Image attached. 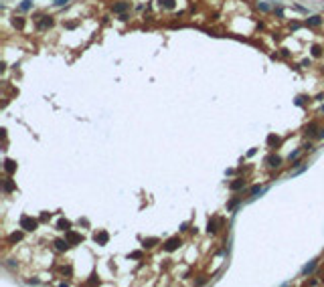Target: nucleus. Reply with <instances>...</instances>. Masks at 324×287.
Wrapping results in <instances>:
<instances>
[{
  "mask_svg": "<svg viewBox=\"0 0 324 287\" xmlns=\"http://www.w3.org/2000/svg\"><path fill=\"white\" fill-rule=\"evenodd\" d=\"M4 170H6V172H8V174H12V172H14V170H16V164H14V162H12V160H6V162H4Z\"/></svg>",
  "mask_w": 324,
  "mask_h": 287,
  "instance_id": "nucleus-12",
  "label": "nucleus"
},
{
  "mask_svg": "<svg viewBox=\"0 0 324 287\" xmlns=\"http://www.w3.org/2000/svg\"><path fill=\"white\" fill-rule=\"evenodd\" d=\"M108 239H110V235H108L105 231H101V233H97V235H95V241H97L99 245H105V243H108Z\"/></svg>",
  "mask_w": 324,
  "mask_h": 287,
  "instance_id": "nucleus-4",
  "label": "nucleus"
},
{
  "mask_svg": "<svg viewBox=\"0 0 324 287\" xmlns=\"http://www.w3.org/2000/svg\"><path fill=\"white\" fill-rule=\"evenodd\" d=\"M243 184H245V180H241V178H237L235 182H231V190H241Z\"/></svg>",
  "mask_w": 324,
  "mask_h": 287,
  "instance_id": "nucleus-11",
  "label": "nucleus"
},
{
  "mask_svg": "<svg viewBox=\"0 0 324 287\" xmlns=\"http://www.w3.org/2000/svg\"><path fill=\"white\" fill-rule=\"evenodd\" d=\"M65 239H67L69 243H81V241H83V239H81V235L73 233L71 229H69V231H65Z\"/></svg>",
  "mask_w": 324,
  "mask_h": 287,
  "instance_id": "nucleus-3",
  "label": "nucleus"
},
{
  "mask_svg": "<svg viewBox=\"0 0 324 287\" xmlns=\"http://www.w3.org/2000/svg\"><path fill=\"white\" fill-rule=\"evenodd\" d=\"M51 24H53V18L51 16H43V20L39 22V28H49Z\"/></svg>",
  "mask_w": 324,
  "mask_h": 287,
  "instance_id": "nucleus-8",
  "label": "nucleus"
},
{
  "mask_svg": "<svg viewBox=\"0 0 324 287\" xmlns=\"http://www.w3.org/2000/svg\"><path fill=\"white\" fill-rule=\"evenodd\" d=\"M55 245H57V251H67V247L71 245V243H69L67 239H65V241H63V239H59V241H55Z\"/></svg>",
  "mask_w": 324,
  "mask_h": 287,
  "instance_id": "nucleus-7",
  "label": "nucleus"
},
{
  "mask_svg": "<svg viewBox=\"0 0 324 287\" xmlns=\"http://www.w3.org/2000/svg\"><path fill=\"white\" fill-rule=\"evenodd\" d=\"M4 190H6V192H12V190H14V182H12L10 178L4 180Z\"/></svg>",
  "mask_w": 324,
  "mask_h": 287,
  "instance_id": "nucleus-13",
  "label": "nucleus"
},
{
  "mask_svg": "<svg viewBox=\"0 0 324 287\" xmlns=\"http://www.w3.org/2000/svg\"><path fill=\"white\" fill-rule=\"evenodd\" d=\"M22 24H24V20H22V18H18V20H14V26H16V28H22Z\"/></svg>",
  "mask_w": 324,
  "mask_h": 287,
  "instance_id": "nucleus-21",
  "label": "nucleus"
},
{
  "mask_svg": "<svg viewBox=\"0 0 324 287\" xmlns=\"http://www.w3.org/2000/svg\"><path fill=\"white\" fill-rule=\"evenodd\" d=\"M20 227H22L24 231H35V229L39 227V222H37L35 218H31V216H22V218H20Z\"/></svg>",
  "mask_w": 324,
  "mask_h": 287,
  "instance_id": "nucleus-1",
  "label": "nucleus"
},
{
  "mask_svg": "<svg viewBox=\"0 0 324 287\" xmlns=\"http://www.w3.org/2000/svg\"><path fill=\"white\" fill-rule=\"evenodd\" d=\"M298 156H300V150H294V152H292V154H290V162H292V160H294V158H298Z\"/></svg>",
  "mask_w": 324,
  "mask_h": 287,
  "instance_id": "nucleus-22",
  "label": "nucleus"
},
{
  "mask_svg": "<svg viewBox=\"0 0 324 287\" xmlns=\"http://www.w3.org/2000/svg\"><path fill=\"white\" fill-rule=\"evenodd\" d=\"M130 257H132V259H142V253H140V251H136V253H132Z\"/></svg>",
  "mask_w": 324,
  "mask_h": 287,
  "instance_id": "nucleus-23",
  "label": "nucleus"
},
{
  "mask_svg": "<svg viewBox=\"0 0 324 287\" xmlns=\"http://www.w3.org/2000/svg\"><path fill=\"white\" fill-rule=\"evenodd\" d=\"M31 6H33V0H24V2L20 4V10H29Z\"/></svg>",
  "mask_w": 324,
  "mask_h": 287,
  "instance_id": "nucleus-18",
  "label": "nucleus"
},
{
  "mask_svg": "<svg viewBox=\"0 0 324 287\" xmlns=\"http://www.w3.org/2000/svg\"><path fill=\"white\" fill-rule=\"evenodd\" d=\"M57 227H59V231H69V229H71V222H69V220H65V218H61Z\"/></svg>",
  "mask_w": 324,
  "mask_h": 287,
  "instance_id": "nucleus-10",
  "label": "nucleus"
},
{
  "mask_svg": "<svg viewBox=\"0 0 324 287\" xmlns=\"http://www.w3.org/2000/svg\"><path fill=\"white\" fill-rule=\"evenodd\" d=\"M314 267H316V261H312V263H310V265H306V267H304V271H302V273H304V275H306V273H310V271H312V269H314Z\"/></svg>",
  "mask_w": 324,
  "mask_h": 287,
  "instance_id": "nucleus-17",
  "label": "nucleus"
},
{
  "mask_svg": "<svg viewBox=\"0 0 324 287\" xmlns=\"http://www.w3.org/2000/svg\"><path fill=\"white\" fill-rule=\"evenodd\" d=\"M128 8H130L128 2H118V4H114V12H124V10H128Z\"/></svg>",
  "mask_w": 324,
  "mask_h": 287,
  "instance_id": "nucleus-9",
  "label": "nucleus"
},
{
  "mask_svg": "<svg viewBox=\"0 0 324 287\" xmlns=\"http://www.w3.org/2000/svg\"><path fill=\"white\" fill-rule=\"evenodd\" d=\"M156 243H158V239H146V241H144V247H154Z\"/></svg>",
  "mask_w": 324,
  "mask_h": 287,
  "instance_id": "nucleus-19",
  "label": "nucleus"
},
{
  "mask_svg": "<svg viewBox=\"0 0 324 287\" xmlns=\"http://www.w3.org/2000/svg\"><path fill=\"white\" fill-rule=\"evenodd\" d=\"M280 164H282V158H280V156H270V158H267V166L278 168Z\"/></svg>",
  "mask_w": 324,
  "mask_h": 287,
  "instance_id": "nucleus-5",
  "label": "nucleus"
},
{
  "mask_svg": "<svg viewBox=\"0 0 324 287\" xmlns=\"http://www.w3.org/2000/svg\"><path fill=\"white\" fill-rule=\"evenodd\" d=\"M306 24L308 26H318V24H322V18L320 16H310V18H306Z\"/></svg>",
  "mask_w": 324,
  "mask_h": 287,
  "instance_id": "nucleus-6",
  "label": "nucleus"
},
{
  "mask_svg": "<svg viewBox=\"0 0 324 287\" xmlns=\"http://www.w3.org/2000/svg\"><path fill=\"white\" fill-rule=\"evenodd\" d=\"M314 129H316V123H310V127L306 129V133H308V136H314V133H316Z\"/></svg>",
  "mask_w": 324,
  "mask_h": 287,
  "instance_id": "nucleus-20",
  "label": "nucleus"
},
{
  "mask_svg": "<svg viewBox=\"0 0 324 287\" xmlns=\"http://www.w3.org/2000/svg\"><path fill=\"white\" fill-rule=\"evenodd\" d=\"M207 231H209V233H217V218L209 220V224H207Z\"/></svg>",
  "mask_w": 324,
  "mask_h": 287,
  "instance_id": "nucleus-14",
  "label": "nucleus"
},
{
  "mask_svg": "<svg viewBox=\"0 0 324 287\" xmlns=\"http://www.w3.org/2000/svg\"><path fill=\"white\" fill-rule=\"evenodd\" d=\"M261 190H263V188H261V186H259V184H257V186H253V188H251V190H249V194H251V196H255V194H259V192H261Z\"/></svg>",
  "mask_w": 324,
  "mask_h": 287,
  "instance_id": "nucleus-16",
  "label": "nucleus"
},
{
  "mask_svg": "<svg viewBox=\"0 0 324 287\" xmlns=\"http://www.w3.org/2000/svg\"><path fill=\"white\" fill-rule=\"evenodd\" d=\"M20 239H22V233H12V235L8 237L10 243H16V241H20Z\"/></svg>",
  "mask_w": 324,
  "mask_h": 287,
  "instance_id": "nucleus-15",
  "label": "nucleus"
},
{
  "mask_svg": "<svg viewBox=\"0 0 324 287\" xmlns=\"http://www.w3.org/2000/svg\"><path fill=\"white\" fill-rule=\"evenodd\" d=\"M178 245H180V239H178V237H172V239H168V241H166L164 251H174V249H178Z\"/></svg>",
  "mask_w": 324,
  "mask_h": 287,
  "instance_id": "nucleus-2",
  "label": "nucleus"
},
{
  "mask_svg": "<svg viewBox=\"0 0 324 287\" xmlns=\"http://www.w3.org/2000/svg\"><path fill=\"white\" fill-rule=\"evenodd\" d=\"M318 138H324V129H322V131H320V133H318Z\"/></svg>",
  "mask_w": 324,
  "mask_h": 287,
  "instance_id": "nucleus-24",
  "label": "nucleus"
}]
</instances>
